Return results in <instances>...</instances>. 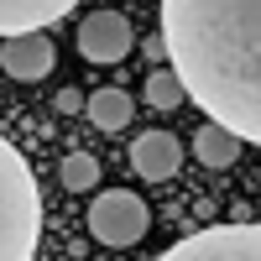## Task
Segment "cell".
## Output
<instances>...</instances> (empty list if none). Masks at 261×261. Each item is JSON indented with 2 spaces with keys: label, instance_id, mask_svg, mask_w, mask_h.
<instances>
[{
  "label": "cell",
  "instance_id": "12",
  "mask_svg": "<svg viewBox=\"0 0 261 261\" xmlns=\"http://www.w3.org/2000/svg\"><path fill=\"white\" fill-rule=\"evenodd\" d=\"M58 178H63V188H73V193H89V188L99 183V162L89 157V151H68V157L58 162Z\"/></svg>",
  "mask_w": 261,
  "mask_h": 261
},
{
  "label": "cell",
  "instance_id": "7",
  "mask_svg": "<svg viewBox=\"0 0 261 261\" xmlns=\"http://www.w3.org/2000/svg\"><path fill=\"white\" fill-rule=\"evenodd\" d=\"M130 167H136V178H146V183H167L172 172L183 167V141L172 136V130H141V136L130 141Z\"/></svg>",
  "mask_w": 261,
  "mask_h": 261
},
{
  "label": "cell",
  "instance_id": "6",
  "mask_svg": "<svg viewBox=\"0 0 261 261\" xmlns=\"http://www.w3.org/2000/svg\"><path fill=\"white\" fill-rule=\"evenodd\" d=\"M58 63V47L47 32H21V37H0V73L16 84H37L47 79Z\"/></svg>",
  "mask_w": 261,
  "mask_h": 261
},
{
  "label": "cell",
  "instance_id": "2",
  "mask_svg": "<svg viewBox=\"0 0 261 261\" xmlns=\"http://www.w3.org/2000/svg\"><path fill=\"white\" fill-rule=\"evenodd\" d=\"M42 241V193L27 157L0 136V261H32Z\"/></svg>",
  "mask_w": 261,
  "mask_h": 261
},
{
  "label": "cell",
  "instance_id": "1",
  "mask_svg": "<svg viewBox=\"0 0 261 261\" xmlns=\"http://www.w3.org/2000/svg\"><path fill=\"white\" fill-rule=\"evenodd\" d=\"M162 37L188 99L261 146V0H162Z\"/></svg>",
  "mask_w": 261,
  "mask_h": 261
},
{
  "label": "cell",
  "instance_id": "14",
  "mask_svg": "<svg viewBox=\"0 0 261 261\" xmlns=\"http://www.w3.org/2000/svg\"><path fill=\"white\" fill-rule=\"evenodd\" d=\"M146 58H157V63L167 58V37H162V32H157V37H146Z\"/></svg>",
  "mask_w": 261,
  "mask_h": 261
},
{
  "label": "cell",
  "instance_id": "10",
  "mask_svg": "<svg viewBox=\"0 0 261 261\" xmlns=\"http://www.w3.org/2000/svg\"><path fill=\"white\" fill-rule=\"evenodd\" d=\"M84 115H89V125H99V130H125L130 115H136V99L125 89H94L89 105H84Z\"/></svg>",
  "mask_w": 261,
  "mask_h": 261
},
{
  "label": "cell",
  "instance_id": "11",
  "mask_svg": "<svg viewBox=\"0 0 261 261\" xmlns=\"http://www.w3.org/2000/svg\"><path fill=\"white\" fill-rule=\"evenodd\" d=\"M141 94H146V105H151V110H178V105L188 99V84H183V73L167 63V68H151V73H146Z\"/></svg>",
  "mask_w": 261,
  "mask_h": 261
},
{
  "label": "cell",
  "instance_id": "13",
  "mask_svg": "<svg viewBox=\"0 0 261 261\" xmlns=\"http://www.w3.org/2000/svg\"><path fill=\"white\" fill-rule=\"evenodd\" d=\"M84 105H89V94H79V89H63V94H58V115H84Z\"/></svg>",
  "mask_w": 261,
  "mask_h": 261
},
{
  "label": "cell",
  "instance_id": "9",
  "mask_svg": "<svg viewBox=\"0 0 261 261\" xmlns=\"http://www.w3.org/2000/svg\"><path fill=\"white\" fill-rule=\"evenodd\" d=\"M241 146H246V136H235V130H230V125H220V120H204L199 130H193V157H199L204 167H214V172L235 167Z\"/></svg>",
  "mask_w": 261,
  "mask_h": 261
},
{
  "label": "cell",
  "instance_id": "4",
  "mask_svg": "<svg viewBox=\"0 0 261 261\" xmlns=\"http://www.w3.org/2000/svg\"><path fill=\"white\" fill-rule=\"evenodd\" d=\"M167 261H261V225H204L188 241L167 246Z\"/></svg>",
  "mask_w": 261,
  "mask_h": 261
},
{
  "label": "cell",
  "instance_id": "5",
  "mask_svg": "<svg viewBox=\"0 0 261 261\" xmlns=\"http://www.w3.org/2000/svg\"><path fill=\"white\" fill-rule=\"evenodd\" d=\"M130 47H136V32L120 11H89L79 21V53L89 63H120L130 58Z\"/></svg>",
  "mask_w": 261,
  "mask_h": 261
},
{
  "label": "cell",
  "instance_id": "8",
  "mask_svg": "<svg viewBox=\"0 0 261 261\" xmlns=\"http://www.w3.org/2000/svg\"><path fill=\"white\" fill-rule=\"evenodd\" d=\"M79 0H0V37H21V32H42L63 21Z\"/></svg>",
  "mask_w": 261,
  "mask_h": 261
},
{
  "label": "cell",
  "instance_id": "3",
  "mask_svg": "<svg viewBox=\"0 0 261 261\" xmlns=\"http://www.w3.org/2000/svg\"><path fill=\"white\" fill-rule=\"evenodd\" d=\"M146 225H151V209L130 188H105L99 199H89V235L99 246L125 251V246H136L146 235Z\"/></svg>",
  "mask_w": 261,
  "mask_h": 261
}]
</instances>
